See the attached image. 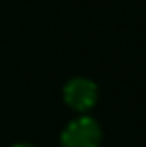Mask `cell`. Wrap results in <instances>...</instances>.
Segmentation results:
<instances>
[{
    "label": "cell",
    "instance_id": "3957f363",
    "mask_svg": "<svg viewBox=\"0 0 146 147\" xmlns=\"http://www.w3.org/2000/svg\"><path fill=\"white\" fill-rule=\"evenodd\" d=\"M11 147H36V145H32V144H25V142H23V144H15V145H11Z\"/></svg>",
    "mask_w": 146,
    "mask_h": 147
},
{
    "label": "cell",
    "instance_id": "6da1fadb",
    "mask_svg": "<svg viewBox=\"0 0 146 147\" xmlns=\"http://www.w3.org/2000/svg\"><path fill=\"white\" fill-rule=\"evenodd\" d=\"M99 144H101V129L98 121L88 115H81L70 121L60 134L62 147H99Z\"/></svg>",
    "mask_w": 146,
    "mask_h": 147
},
{
    "label": "cell",
    "instance_id": "7a4b0ae2",
    "mask_svg": "<svg viewBox=\"0 0 146 147\" xmlns=\"http://www.w3.org/2000/svg\"><path fill=\"white\" fill-rule=\"evenodd\" d=\"M64 100L75 112H86L98 100V86L90 78L75 76L64 86Z\"/></svg>",
    "mask_w": 146,
    "mask_h": 147
}]
</instances>
